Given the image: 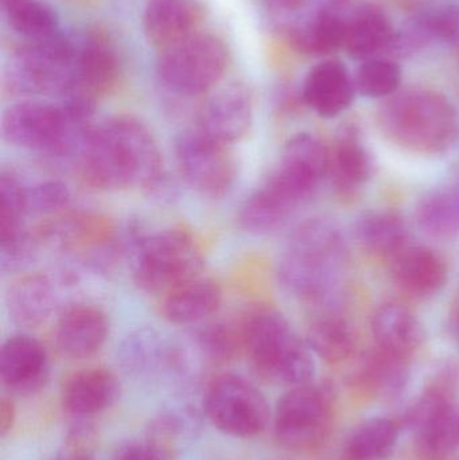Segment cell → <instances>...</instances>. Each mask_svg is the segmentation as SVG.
<instances>
[{"mask_svg": "<svg viewBox=\"0 0 459 460\" xmlns=\"http://www.w3.org/2000/svg\"><path fill=\"white\" fill-rule=\"evenodd\" d=\"M77 161L84 180L102 190L158 188L163 177L155 137L132 116H116L92 127Z\"/></svg>", "mask_w": 459, "mask_h": 460, "instance_id": "1", "label": "cell"}, {"mask_svg": "<svg viewBox=\"0 0 459 460\" xmlns=\"http://www.w3.org/2000/svg\"><path fill=\"white\" fill-rule=\"evenodd\" d=\"M344 259L339 229L320 218L306 221L294 230L280 260V283L301 299H322L334 286Z\"/></svg>", "mask_w": 459, "mask_h": 460, "instance_id": "2", "label": "cell"}, {"mask_svg": "<svg viewBox=\"0 0 459 460\" xmlns=\"http://www.w3.org/2000/svg\"><path fill=\"white\" fill-rule=\"evenodd\" d=\"M385 137L404 150L438 154L446 150L457 134V116L449 100L425 89L393 94L380 111Z\"/></svg>", "mask_w": 459, "mask_h": 460, "instance_id": "3", "label": "cell"}, {"mask_svg": "<svg viewBox=\"0 0 459 460\" xmlns=\"http://www.w3.org/2000/svg\"><path fill=\"white\" fill-rule=\"evenodd\" d=\"M244 353L253 369L272 383L298 386L313 383L312 349L275 310H259L243 322Z\"/></svg>", "mask_w": 459, "mask_h": 460, "instance_id": "4", "label": "cell"}, {"mask_svg": "<svg viewBox=\"0 0 459 460\" xmlns=\"http://www.w3.org/2000/svg\"><path fill=\"white\" fill-rule=\"evenodd\" d=\"M132 276L143 292L164 295L201 275L204 254L183 229L143 235L132 243Z\"/></svg>", "mask_w": 459, "mask_h": 460, "instance_id": "5", "label": "cell"}, {"mask_svg": "<svg viewBox=\"0 0 459 460\" xmlns=\"http://www.w3.org/2000/svg\"><path fill=\"white\" fill-rule=\"evenodd\" d=\"M92 127L72 118L61 104L23 102L2 118L3 139L15 147L50 156H78Z\"/></svg>", "mask_w": 459, "mask_h": 460, "instance_id": "6", "label": "cell"}, {"mask_svg": "<svg viewBox=\"0 0 459 460\" xmlns=\"http://www.w3.org/2000/svg\"><path fill=\"white\" fill-rule=\"evenodd\" d=\"M459 372L445 365L428 381L409 412L415 447L422 458H449L459 448Z\"/></svg>", "mask_w": 459, "mask_h": 460, "instance_id": "7", "label": "cell"}, {"mask_svg": "<svg viewBox=\"0 0 459 460\" xmlns=\"http://www.w3.org/2000/svg\"><path fill=\"white\" fill-rule=\"evenodd\" d=\"M228 64V49L223 40L197 32L162 51L156 75L169 93L193 99L212 91L223 80Z\"/></svg>", "mask_w": 459, "mask_h": 460, "instance_id": "8", "label": "cell"}, {"mask_svg": "<svg viewBox=\"0 0 459 460\" xmlns=\"http://www.w3.org/2000/svg\"><path fill=\"white\" fill-rule=\"evenodd\" d=\"M75 42L61 32L27 42L5 67V88L13 93L64 96L75 84Z\"/></svg>", "mask_w": 459, "mask_h": 460, "instance_id": "9", "label": "cell"}, {"mask_svg": "<svg viewBox=\"0 0 459 460\" xmlns=\"http://www.w3.org/2000/svg\"><path fill=\"white\" fill-rule=\"evenodd\" d=\"M333 423V392L328 385L291 386L275 408V439L290 451L315 450L328 439Z\"/></svg>", "mask_w": 459, "mask_h": 460, "instance_id": "10", "label": "cell"}, {"mask_svg": "<svg viewBox=\"0 0 459 460\" xmlns=\"http://www.w3.org/2000/svg\"><path fill=\"white\" fill-rule=\"evenodd\" d=\"M207 420L223 434L248 439L269 426V407L260 389L248 378L234 373L210 381L202 402Z\"/></svg>", "mask_w": 459, "mask_h": 460, "instance_id": "11", "label": "cell"}, {"mask_svg": "<svg viewBox=\"0 0 459 460\" xmlns=\"http://www.w3.org/2000/svg\"><path fill=\"white\" fill-rule=\"evenodd\" d=\"M174 153L181 175L197 193L221 199L231 190L236 180V164L229 146L194 127L178 135Z\"/></svg>", "mask_w": 459, "mask_h": 460, "instance_id": "12", "label": "cell"}, {"mask_svg": "<svg viewBox=\"0 0 459 460\" xmlns=\"http://www.w3.org/2000/svg\"><path fill=\"white\" fill-rule=\"evenodd\" d=\"M329 172V151L318 137L298 134L286 143L279 166L267 181L279 196L294 207L312 196Z\"/></svg>", "mask_w": 459, "mask_h": 460, "instance_id": "13", "label": "cell"}, {"mask_svg": "<svg viewBox=\"0 0 459 460\" xmlns=\"http://www.w3.org/2000/svg\"><path fill=\"white\" fill-rule=\"evenodd\" d=\"M357 0H320L285 27L291 45L309 56H326L344 48Z\"/></svg>", "mask_w": 459, "mask_h": 460, "instance_id": "14", "label": "cell"}, {"mask_svg": "<svg viewBox=\"0 0 459 460\" xmlns=\"http://www.w3.org/2000/svg\"><path fill=\"white\" fill-rule=\"evenodd\" d=\"M119 359L124 372L139 380L178 377L188 365L180 346L153 329L129 334L119 349Z\"/></svg>", "mask_w": 459, "mask_h": 460, "instance_id": "15", "label": "cell"}, {"mask_svg": "<svg viewBox=\"0 0 459 460\" xmlns=\"http://www.w3.org/2000/svg\"><path fill=\"white\" fill-rule=\"evenodd\" d=\"M253 120V99L242 83L218 89L199 113L196 128L225 146L240 142Z\"/></svg>", "mask_w": 459, "mask_h": 460, "instance_id": "16", "label": "cell"}, {"mask_svg": "<svg viewBox=\"0 0 459 460\" xmlns=\"http://www.w3.org/2000/svg\"><path fill=\"white\" fill-rule=\"evenodd\" d=\"M49 357L45 346L30 335H13L0 350V381L18 396H31L45 386Z\"/></svg>", "mask_w": 459, "mask_h": 460, "instance_id": "17", "label": "cell"}, {"mask_svg": "<svg viewBox=\"0 0 459 460\" xmlns=\"http://www.w3.org/2000/svg\"><path fill=\"white\" fill-rule=\"evenodd\" d=\"M75 46V84L66 94H78L97 102L118 81V54L108 37L97 31L84 35Z\"/></svg>", "mask_w": 459, "mask_h": 460, "instance_id": "18", "label": "cell"}, {"mask_svg": "<svg viewBox=\"0 0 459 460\" xmlns=\"http://www.w3.org/2000/svg\"><path fill=\"white\" fill-rule=\"evenodd\" d=\"M202 18L197 0H147L143 29L148 42L163 51L197 34Z\"/></svg>", "mask_w": 459, "mask_h": 460, "instance_id": "19", "label": "cell"}, {"mask_svg": "<svg viewBox=\"0 0 459 460\" xmlns=\"http://www.w3.org/2000/svg\"><path fill=\"white\" fill-rule=\"evenodd\" d=\"M108 334L110 322L104 311L91 305H72L57 323V348L67 358H89L104 346Z\"/></svg>", "mask_w": 459, "mask_h": 460, "instance_id": "20", "label": "cell"}, {"mask_svg": "<svg viewBox=\"0 0 459 460\" xmlns=\"http://www.w3.org/2000/svg\"><path fill=\"white\" fill-rule=\"evenodd\" d=\"M355 78L342 62L329 59L310 70L305 78L302 96L305 102L322 118L341 115L355 100Z\"/></svg>", "mask_w": 459, "mask_h": 460, "instance_id": "21", "label": "cell"}, {"mask_svg": "<svg viewBox=\"0 0 459 460\" xmlns=\"http://www.w3.org/2000/svg\"><path fill=\"white\" fill-rule=\"evenodd\" d=\"M54 248L72 253H96L112 243V228L105 218L91 213H69L46 224L38 234Z\"/></svg>", "mask_w": 459, "mask_h": 460, "instance_id": "22", "label": "cell"}, {"mask_svg": "<svg viewBox=\"0 0 459 460\" xmlns=\"http://www.w3.org/2000/svg\"><path fill=\"white\" fill-rule=\"evenodd\" d=\"M118 378L104 367H88L73 373L62 386V407L75 418L97 415L118 400Z\"/></svg>", "mask_w": 459, "mask_h": 460, "instance_id": "23", "label": "cell"}, {"mask_svg": "<svg viewBox=\"0 0 459 460\" xmlns=\"http://www.w3.org/2000/svg\"><path fill=\"white\" fill-rule=\"evenodd\" d=\"M393 278L403 291L414 296H430L446 283L445 260L426 246H404L393 256Z\"/></svg>", "mask_w": 459, "mask_h": 460, "instance_id": "24", "label": "cell"}, {"mask_svg": "<svg viewBox=\"0 0 459 460\" xmlns=\"http://www.w3.org/2000/svg\"><path fill=\"white\" fill-rule=\"evenodd\" d=\"M223 300L220 284L210 278L197 276L164 296V318L178 326H193L215 315Z\"/></svg>", "mask_w": 459, "mask_h": 460, "instance_id": "25", "label": "cell"}, {"mask_svg": "<svg viewBox=\"0 0 459 460\" xmlns=\"http://www.w3.org/2000/svg\"><path fill=\"white\" fill-rule=\"evenodd\" d=\"M56 308V289L50 279L42 273H30L13 281L8 289L7 310L19 326H42Z\"/></svg>", "mask_w": 459, "mask_h": 460, "instance_id": "26", "label": "cell"}, {"mask_svg": "<svg viewBox=\"0 0 459 460\" xmlns=\"http://www.w3.org/2000/svg\"><path fill=\"white\" fill-rule=\"evenodd\" d=\"M393 32L391 19L382 7L360 2L350 21L344 49L353 59L382 58L387 53Z\"/></svg>", "mask_w": 459, "mask_h": 460, "instance_id": "27", "label": "cell"}, {"mask_svg": "<svg viewBox=\"0 0 459 460\" xmlns=\"http://www.w3.org/2000/svg\"><path fill=\"white\" fill-rule=\"evenodd\" d=\"M372 332L377 348L409 359L425 341L419 319L403 305H384L375 313Z\"/></svg>", "mask_w": 459, "mask_h": 460, "instance_id": "28", "label": "cell"}, {"mask_svg": "<svg viewBox=\"0 0 459 460\" xmlns=\"http://www.w3.org/2000/svg\"><path fill=\"white\" fill-rule=\"evenodd\" d=\"M409 359L383 349L366 354L355 376V383L377 399L395 400L409 384Z\"/></svg>", "mask_w": 459, "mask_h": 460, "instance_id": "29", "label": "cell"}, {"mask_svg": "<svg viewBox=\"0 0 459 460\" xmlns=\"http://www.w3.org/2000/svg\"><path fill=\"white\" fill-rule=\"evenodd\" d=\"M329 172L340 188L355 189L369 180L372 161L353 126L342 129L329 153Z\"/></svg>", "mask_w": 459, "mask_h": 460, "instance_id": "30", "label": "cell"}, {"mask_svg": "<svg viewBox=\"0 0 459 460\" xmlns=\"http://www.w3.org/2000/svg\"><path fill=\"white\" fill-rule=\"evenodd\" d=\"M401 427L390 418H372L358 424L344 446L345 460H387L393 456Z\"/></svg>", "mask_w": 459, "mask_h": 460, "instance_id": "31", "label": "cell"}, {"mask_svg": "<svg viewBox=\"0 0 459 460\" xmlns=\"http://www.w3.org/2000/svg\"><path fill=\"white\" fill-rule=\"evenodd\" d=\"M420 228L434 237H452L459 232V175L426 194L418 207Z\"/></svg>", "mask_w": 459, "mask_h": 460, "instance_id": "32", "label": "cell"}, {"mask_svg": "<svg viewBox=\"0 0 459 460\" xmlns=\"http://www.w3.org/2000/svg\"><path fill=\"white\" fill-rule=\"evenodd\" d=\"M11 29L27 42L48 40L58 34V16L42 0H0Z\"/></svg>", "mask_w": 459, "mask_h": 460, "instance_id": "33", "label": "cell"}, {"mask_svg": "<svg viewBox=\"0 0 459 460\" xmlns=\"http://www.w3.org/2000/svg\"><path fill=\"white\" fill-rule=\"evenodd\" d=\"M406 224L393 212H372L357 226V237L366 251L380 256H395L407 246Z\"/></svg>", "mask_w": 459, "mask_h": 460, "instance_id": "34", "label": "cell"}, {"mask_svg": "<svg viewBox=\"0 0 459 460\" xmlns=\"http://www.w3.org/2000/svg\"><path fill=\"white\" fill-rule=\"evenodd\" d=\"M307 345L329 364H339L352 356L356 340L349 323L340 316H323L310 326Z\"/></svg>", "mask_w": 459, "mask_h": 460, "instance_id": "35", "label": "cell"}, {"mask_svg": "<svg viewBox=\"0 0 459 460\" xmlns=\"http://www.w3.org/2000/svg\"><path fill=\"white\" fill-rule=\"evenodd\" d=\"M294 210L261 186L245 199L237 216L239 226L251 234H269L279 229Z\"/></svg>", "mask_w": 459, "mask_h": 460, "instance_id": "36", "label": "cell"}, {"mask_svg": "<svg viewBox=\"0 0 459 460\" xmlns=\"http://www.w3.org/2000/svg\"><path fill=\"white\" fill-rule=\"evenodd\" d=\"M27 210V188L13 172L0 175V243L23 234Z\"/></svg>", "mask_w": 459, "mask_h": 460, "instance_id": "37", "label": "cell"}, {"mask_svg": "<svg viewBox=\"0 0 459 460\" xmlns=\"http://www.w3.org/2000/svg\"><path fill=\"white\" fill-rule=\"evenodd\" d=\"M401 83V66L390 58L364 61L355 77L356 89L369 99L393 96Z\"/></svg>", "mask_w": 459, "mask_h": 460, "instance_id": "38", "label": "cell"}, {"mask_svg": "<svg viewBox=\"0 0 459 460\" xmlns=\"http://www.w3.org/2000/svg\"><path fill=\"white\" fill-rule=\"evenodd\" d=\"M197 345L204 356L215 362H229L244 351L243 323H213L197 334Z\"/></svg>", "mask_w": 459, "mask_h": 460, "instance_id": "39", "label": "cell"}, {"mask_svg": "<svg viewBox=\"0 0 459 460\" xmlns=\"http://www.w3.org/2000/svg\"><path fill=\"white\" fill-rule=\"evenodd\" d=\"M201 427V415L190 404L172 405L153 421V434L162 439L193 438Z\"/></svg>", "mask_w": 459, "mask_h": 460, "instance_id": "40", "label": "cell"}, {"mask_svg": "<svg viewBox=\"0 0 459 460\" xmlns=\"http://www.w3.org/2000/svg\"><path fill=\"white\" fill-rule=\"evenodd\" d=\"M433 40L426 13H420L409 19L401 29L395 30L385 56L390 59L409 58L423 50Z\"/></svg>", "mask_w": 459, "mask_h": 460, "instance_id": "41", "label": "cell"}, {"mask_svg": "<svg viewBox=\"0 0 459 460\" xmlns=\"http://www.w3.org/2000/svg\"><path fill=\"white\" fill-rule=\"evenodd\" d=\"M69 189L59 181H43L27 188V210L40 215H53L69 204Z\"/></svg>", "mask_w": 459, "mask_h": 460, "instance_id": "42", "label": "cell"}, {"mask_svg": "<svg viewBox=\"0 0 459 460\" xmlns=\"http://www.w3.org/2000/svg\"><path fill=\"white\" fill-rule=\"evenodd\" d=\"M425 13L434 40L459 45V2L445 3Z\"/></svg>", "mask_w": 459, "mask_h": 460, "instance_id": "43", "label": "cell"}, {"mask_svg": "<svg viewBox=\"0 0 459 460\" xmlns=\"http://www.w3.org/2000/svg\"><path fill=\"white\" fill-rule=\"evenodd\" d=\"M317 2L318 0H266V4L275 21L285 29L291 22L307 13Z\"/></svg>", "mask_w": 459, "mask_h": 460, "instance_id": "44", "label": "cell"}, {"mask_svg": "<svg viewBox=\"0 0 459 460\" xmlns=\"http://www.w3.org/2000/svg\"><path fill=\"white\" fill-rule=\"evenodd\" d=\"M113 460H166V453L155 440L127 442L113 454Z\"/></svg>", "mask_w": 459, "mask_h": 460, "instance_id": "45", "label": "cell"}, {"mask_svg": "<svg viewBox=\"0 0 459 460\" xmlns=\"http://www.w3.org/2000/svg\"><path fill=\"white\" fill-rule=\"evenodd\" d=\"M15 420V402L8 397H2V400H0V437L5 438L13 431Z\"/></svg>", "mask_w": 459, "mask_h": 460, "instance_id": "46", "label": "cell"}, {"mask_svg": "<svg viewBox=\"0 0 459 460\" xmlns=\"http://www.w3.org/2000/svg\"><path fill=\"white\" fill-rule=\"evenodd\" d=\"M449 324L453 334L459 340V289L455 299H453L452 305H450Z\"/></svg>", "mask_w": 459, "mask_h": 460, "instance_id": "47", "label": "cell"}, {"mask_svg": "<svg viewBox=\"0 0 459 460\" xmlns=\"http://www.w3.org/2000/svg\"><path fill=\"white\" fill-rule=\"evenodd\" d=\"M56 460H94L86 451L72 450L64 456H58Z\"/></svg>", "mask_w": 459, "mask_h": 460, "instance_id": "48", "label": "cell"}, {"mask_svg": "<svg viewBox=\"0 0 459 460\" xmlns=\"http://www.w3.org/2000/svg\"><path fill=\"white\" fill-rule=\"evenodd\" d=\"M458 86H459V75H458Z\"/></svg>", "mask_w": 459, "mask_h": 460, "instance_id": "49", "label": "cell"}]
</instances>
